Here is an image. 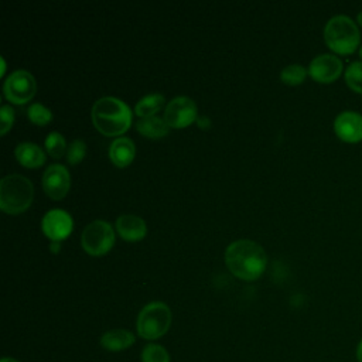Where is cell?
I'll return each instance as SVG.
<instances>
[{
  "label": "cell",
  "mask_w": 362,
  "mask_h": 362,
  "mask_svg": "<svg viewBox=\"0 0 362 362\" xmlns=\"http://www.w3.org/2000/svg\"><path fill=\"white\" fill-rule=\"evenodd\" d=\"M225 263L236 277L255 280L264 272L267 257L259 243L249 239H239L226 247Z\"/></svg>",
  "instance_id": "6da1fadb"
},
{
  "label": "cell",
  "mask_w": 362,
  "mask_h": 362,
  "mask_svg": "<svg viewBox=\"0 0 362 362\" xmlns=\"http://www.w3.org/2000/svg\"><path fill=\"white\" fill-rule=\"evenodd\" d=\"M92 122L105 136H119L124 133L132 123L129 106L113 96H103L92 106Z\"/></svg>",
  "instance_id": "7a4b0ae2"
},
{
  "label": "cell",
  "mask_w": 362,
  "mask_h": 362,
  "mask_svg": "<svg viewBox=\"0 0 362 362\" xmlns=\"http://www.w3.org/2000/svg\"><path fill=\"white\" fill-rule=\"evenodd\" d=\"M324 41L335 54H352L361 47V33L358 24L345 14L334 16L324 27Z\"/></svg>",
  "instance_id": "3957f363"
},
{
  "label": "cell",
  "mask_w": 362,
  "mask_h": 362,
  "mask_svg": "<svg viewBox=\"0 0 362 362\" xmlns=\"http://www.w3.org/2000/svg\"><path fill=\"white\" fill-rule=\"evenodd\" d=\"M34 198L33 182L21 174H8L0 182V208L11 215L25 211Z\"/></svg>",
  "instance_id": "277c9868"
},
{
  "label": "cell",
  "mask_w": 362,
  "mask_h": 362,
  "mask_svg": "<svg viewBox=\"0 0 362 362\" xmlns=\"http://www.w3.org/2000/svg\"><path fill=\"white\" fill-rule=\"evenodd\" d=\"M171 325V310L165 303L153 301L146 304L137 315V334L148 341L161 338Z\"/></svg>",
  "instance_id": "5b68a950"
},
{
  "label": "cell",
  "mask_w": 362,
  "mask_h": 362,
  "mask_svg": "<svg viewBox=\"0 0 362 362\" xmlns=\"http://www.w3.org/2000/svg\"><path fill=\"white\" fill-rule=\"evenodd\" d=\"M82 247L86 253L99 256L106 253L115 243V232L109 222L98 219L88 223L81 236Z\"/></svg>",
  "instance_id": "8992f818"
},
{
  "label": "cell",
  "mask_w": 362,
  "mask_h": 362,
  "mask_svg": "<svg viewBox=\"0 0 362 362\" xmlns=\"http://www.w3.org/2000/svg\"><path fill=\"white\" fill-rule=\"evenodd\" d=\"M3 89L6 98L11 103L23 105L35 95L37 83L34 76L28 71L17 69L7 76Z\"/></svg>",
  "instance_id": "52a82bcc"
},
{
  "label": "cell",
  "mask_w": 362,
  "mask_h": 362,
  "mask_svg": "<svg viewBox=\"0 0 362 362\" xmlns=\"http://www.w3.org/2000/svg\"><path fill=\"white\" fill-rule=\"evenodd\" d=\"M197 119V105L188 96H177L168 102L164 120L170 127H187Z\"/></svg>",
  "instance_id": "ba28073f"
},
{
  "label": "cell",
  "mask_w": 362,
  "mask_h": 362,
  "mask_svg": "<svg viewBox=\"0 0 362 362\" xmlns=\"http://www.w3.org/2000/svg\"><path fill=\"white\" fill-rule=\"evenodd\" d=\"M344 71L342 61L335 54H320L308 66L310 76L321 83H331L337 81Z\"/></svg>",
  "instance_id": "9c48e42d"
},
{
  "label": "cell",
  "mask_w": 362,
  "mask_h": 362,
  "mask_svg": "<svg viewBox=\"0 0 362 362\" xmlns=\"http://www.w3.org/2000/svg\"><path fill=\"white\" fill-rule=\"evenodd\" d=\"M71 185V177L65 165L51 164L42 174V188L52 199H61L66 195Z\"/></svg>",
  "instance_id": "30bf717a"
},
{
  "label": "cell",
  "mask_w": 362,
  "mask_h": 362,
  "mask_svg": "<svg viewBox=\"0 0 362 362\" xmlns=\"http://www.w3.org/2000/svg\"><path fill=\"white\" fill-rule=\"evenodd\" d=\"M72 226H74L72 218L64 209H51L42 216V221H41L42 232L45 233L47 238L55 242L65 239L71 233Z\"/></svg>",
  "instance_id": "8fae6325"
},
{
  "label": "cell",
  "mask_w": 362,
  "mask_h": 362,
  "mask_svg": "<svg viewBox=\"0 0 362 362\" xmlns=\"http://www.w3.org/2000/svg\"><path fill=\"white\" fill-rule=\"evenodd\" d=\"M334 132L345 143L362 141V115L354 110L341 112L334 120Z\"/></svg>",
  "instance_id": "7c38bea8"
},
{
  "label": "cell",
  "mask_w": 362,
  "mask_h": 362,
  "mask_svg": "<svg viewBox=\"0 0 362 362\" xmlns=\"http://www.w3.org/2000/svg\"><path fill=\"white\" fill-rule=\"evenodd\" d=\"M116 229L124 240L130 242L141 240L147 232L146 222L140 216L132 214L120 215L116 221Z\"/></svg>",
  "instance_id": "4fadbf2b"
},
{
  "label": "cell",
  "mask_w": 362,
  "mask_h": 362,
  "mask_svg": "<svg viewBox=\"0 0 362 362\" xmlns=\"http://www.w3.org/2000/svg\"><path fill=\"white\" fill-rule=\"evenodd\" d=\"M136 154V147L132 139L129 137H117L110 143L109 157L110 161L117 167L129 165Z\"/></svg>",
  "instance_id": "5bb4252c"
},
{
  "label": "cell",
  "mask_w": 362,
  "mask_h": 362,
  "mask_svg": "<svg viewBox=\"0 0 362 362\" xmlns=\"http://www.w3.org/2000/svg\"><path fill=\"white\" fill-rule=\"evenodd\" d=\"M133 342H134V334L120 328L106 331L100 337V345L110 352H119V351L127 349L133 345Z\"/></svg>",
  "instance_id": "9a60e30c"
},
{
  "label": "cell",
  "mask_w": 362,
  "mask_h": 362,
  "mask_svg": "<svg viewBox=\"0 0 362 362\" xmlns=\"http://www.w3.org/2000/svg\"><path fill=\"white\" fill-rule=\"evenodd\" d=\"M14 153H16V158L18 160V163L28 168L40 167L45 161V154H44L42 148L40 146H37L35 143H30V141L18 143Z\"/></svg>",
  "instance_id": "2e32d148"
},
{
  "label": "cell",
  "mask_w": 362,
  "mask_h": 362,
  "mask_svg": "<svg viewBox=\"0 0 362 362\" xmlns=\"http://www.w3.org/2000/svg\"><path fill=\"white\" fill-rule=\"evenodd\" d=\"M168 124L167 122L160 117V116H147V117H141L140 120H137L136 123V129L139 130V133H141L146 137L150 139H160L163 136L167 134L168 132Z\"/></svg>",
  "instance_id": "e0dca14e"
},
{
  "label": "cell",
  "mask_w": 362,
  "mask_h": 362,
  "mask_svg": "<svg viewBox=\"0 0 362 362\" xmlns=\"http://www.w3.org/2000/svg\"><path fill=\"white\" fill-rule=\"evenodd\" d=\"M164 96L160 93H150L143 96L134 107V112L140 117H147V116H154L156 112H158L164 106Z\"/></svg>",
  "instance_id": "ac0fdd59"
},
{
  "label": "cell",
  "mask_w": 362,
  "mask_h": 362,
  "mask_svg": "<svg viewBox=\"0 0 362 362\" xmlns=\"http://www.w3.org/2000/svg\"><path fill=\"white\" fill-rule=\"evenodd\" d=\"M345 83L356 93H362V61L351 62L345 69Z\"/></svg>",
  "instance_id": "d6986e66"
},
{
  "label": "cell",
  "mask_w": 362,
  "mask_h": 362,
  "mask_svg": "<svg viewBox=\"0 0 362 362\" xmlns=\"http://www.w3.org/2000/svg\"><path fill=\"white\" fill-rule=\"evenodd\" d=\"M44 144H45L47 153L52 158H61L65 154V151H66V141H65L64 136L61 133H58V132H51L47 136Z\"/></svg>",
  "instance_id": "ffe728a7"
},
{
  "label": "cell",
  "mask_w": 362,
  "mask_h": 362,
  "mask_svg": "<svg viewBox=\"0 0 362 362\" xmlns=\"http://www.w3.org/2000/svg\"><path fill=\"white\" fill-rule=\"evenodd\" d=\"M307 76V69L300 64H290L280 72V79L287 85H298Z\"/></svg>",
  "instance_id": "44dd1931"
},
{
  "label": "cell",
  "mask_w": 362,
  "mask_h": 362,
  "mask_svg": "<svg viewBox=\"0 0 362 362\" xmlns=\"http://www.w3.org/2000/svg\"><path fill=\"white\" fill-rule=\"evenodd\" d=\"M141 362H170V355L164 346L148 344L141 351Z\"/></svg>",
  "instance_id": "7402d4cb"
},
{
  "label": "cell",
  "mask_w": 362,
  "mask_h": 362,
  "mask_svg": "<svg viewBox=\"0 0 362 362\" xmlns=\"http://www.w3.org/2000/svg\"><path fill=\"white\" fill-rule=\"evenodd\" d=\"M27 113H28L30 120L38 126H45L47 123H49L52 120V112L41 103L30 105Z\"/></svg>",
  "instance_id": "603a6c76"
},
{
  "label": "cell",
  "mask_w": 362,
  "mask_h": 362,
  "mask_svg": "<svg viewBox=\"0 0 362 362\" xmlns=\"http://www.w3.org/2000/svg\"><path fill=\"white\" fill-rule=\"evenodd\" d=\"M86 154V144L82 139H75L66 151V160L69 164H78L83 160Z\"/></svg>",
  "instance_id": "cb8c5ba5"
},
{
  "label": "cell",
  "mask_w": 362,
  "mask_h": 362,
  "mask_svg": "<svg viewBox=\"0 0 362 362\" xmlns=\"http://www.w3.org/2000/svg\"><path fill=\"white\" fill-rule=\"evenodd\" d=\"M0 117H1V134H6L14 122L13 107L8 105H3L0 109Z\"/></svg>",
  "instance_id": "d4e9b609"
},
{
  "label": "cell",
  "mask_w": 362,
  "mask_h": 362,
  "mask_svg": "<svg viewBox=\"0 0 362 362\" xmlns=\"http://www.w3.org/2000/svg\"><path fill=\"white\" fill-rule=\"evenodd\" d=\"M356 361L362 362V339H361V342L358 344V348H356Z\"/></svg>",
  "instance_id": "484cf974"
},
{
  "label": "cell",
  "mask_w": 362,
  "mask_h": 362,
  "mask_svg": "<svg viewBox=\"0 0 362 362\" xmlns=\"http://www.w3.org/2000/svg\"><path fill=\"white\" fill-rule=\"evenodd\" d=\"M52 243H51V249L54 250V252H58V249H59V243L58 242H55V240H51Z\"/></svg>",
  "instance_id": "4316f807"
},
{
  "label": "cell",
  "mask_w": 362,
  "mask_h": 362,
  "mask_svg": "<svg viewBox=\"0 0 362 362\" xmlns=\"http://www.w3.org/2000/svg\"><path fill=\"white\" fill-rule=\"evenodd\" d=\"M356 23L359 24V25H362V10L358 13V16H356Z\"/></svg>",
  "instance_id": "83f0119b"
},
{
  "label": "cell",
  "mask_w": 362,
  "mask_h": 362,
  "mask_svg": "<svg viewBox=\"0 0 362 362\" xmlns=\"http://www.w3.org/2000/svg\"><path fill=\"white\" fill-rule=\"evenodd\" d=\"M1 362H18L17 359H14V358H8V356H4L3 359H1Z\"/></svg>",
  "instance_id": "f1b7e54d"
},
{
  "label": "cell",
  "mask_w": 362,
  "mask_h": 362,
  "mask_svg": "<svg viewBox=\"0 0 362 362\" xmlns=\"http://www.w3.org/2000/svg\"><path fill=\"white\" fill-rule=\"evenodd\" d=\"M359 57H361V59H362V44H361V47H359Z\"/></svg>",
  "instance_id": "f546056e"
}]
</instances>
